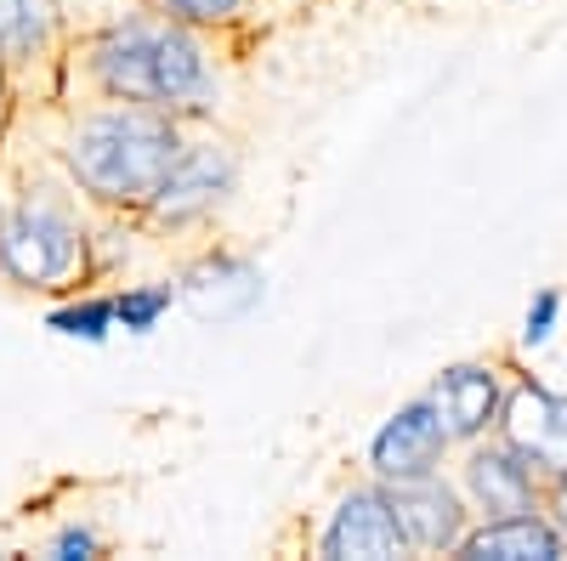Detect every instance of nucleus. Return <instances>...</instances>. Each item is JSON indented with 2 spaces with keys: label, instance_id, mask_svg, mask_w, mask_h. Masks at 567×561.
Wrapping results in <instances>:
<instances>
[{
  "label": "nucleus",
  "instance_id": "obj_1",
  "mask_svg": "<svg viewBox=\"0 0 567 561\" xmlns=\"http://www.w3.org/2000/svg\"><path fill=\"white\" fill-rule=\"evenodd\" d=\"M91 80L120 103H148L165 114H199L216 97L205 40L171 12H142L103 29L91 45Z\"/></svg>",
  "mask_w": 567,
  "mask_h": 561
},
{
  "label": "nucleus",
  "instance_id": "obj_2",
  "mask_svg": "<svg viewBox=\"0 0 567 561\" xmlns=\"http://www.w3.org/2000/svg\"><path fill=\"white\" fill-rule=\"evenodd\" d=\"M182 154V131L165 108L148 103H109L97 114H85L69 136V170L91 199L103 205H148L159 194L165 170Z\"/></svg>",
  "mask_w": 567,
  "mask_h": 561
},
{
  "label": "nucleus",
  "instance_id": "obj_3",
  "mask_svg": "<svg viewBox=\"0 0 567 561\" xmlns=\"http://www.w3.org/2000/svg\"><path fill=\"white\" fill-rule=\"evenodd\" d=\"M80 256H85L80 216L52 187H29L23 205L7 210V221H0V272L12 284H29V290L63 284V278L80 272Z\"/></svg>",
  "mask_w": 567,
  "mask_h": 561
},
{
  "label": "nucleus",
  "instance_id": "obj_4",
  "mask_svg": "<svg viewBox=\"0 0 567 561\" xmlns=\"http://www.w3.org/2000/svg\"><path fill=\"white\" fill-rule=\"evenodd\" d=\"M449 448H454V437L443 426V414L432 408V397H414L374 432L369 465L381 482H409V477H432Z\"/></svg>",
  "mask_w": 567,
  "mask_h": 561
},
{
  "label": "nucleus",
  "instance_id": "obj_5",
  "mask_svg": "<svg viewBox=\"0 0 567 561\" xmlns=\"http://www.w3.org/2000/svg\"><path fill=\"white\" fill-rule=\"evenodd\" d=\"M386 505L398 517V533L414 555H437L465 539V494L449 488L437 471L432 477H409V482H381Z\"/></svg>",
  "mask_w": 567,
  "mask_h": 561
},
{
  "label": "nucleus",
  "instance_id": "obj_6",
  "mask_svg": "<svg viewBox=\"0 0 567 561\" xmlns=\"http://www.w3.org/2000/svg\"><path fill=\"white\" fill-rule=\"evenodd\" d=\"M499 437L550 482L556 471H567V397H556L534 381L511 386L505 408H499Z\"/></svg>",
  "mask_w": 567,
  "mask_h": 561
},
{
  "label": "nucleus",
  "instance_id": "obj_7",
  "mask_svg": "<svg viewBox=\"0 0 567 561\" xmlns=\"http://www.w3.org/2000/svg\"><path fill=\"white\" fill-rule=\"evenodd\" d=\"M539 488H545V477L505 437L499 443H483L477 437V448H471V459H465V505L477 510V517H516V510H539Z\"/></svg>",
  "mask_w": 567,
  "mask_h": 561
},
{
  "label": "nucleus",
  "instance_id": "obj_8",
  "mask_svg": "<svg viewBox=\"0 0 567 561\" xmlns=\"http://www.w3.org/2000/svg\"><path fill=\"white\" fill-rule=\"evenodd\" d=\"M233 176H239V170H233L227 148H216V143H194V148H187L182 143V154L165 170V181H159V194L148 199V210L159 221H194V216L216 210L233 194Z\"/></svg>",
  "mask_w": 567,
  "mask_h": 561
},
{
  "label": "nucleus",
  "instance_id": "obj_9",
  "mask_svg": "<svg viewBox=\"0 0 567 561\" xmlns=\"http://www.w3.org/2000/svg\"><path fill=\"white\" fill-rule=\"evenodd\" d=\"M329 561H392V555H409L403 533H398V517L386 505V488H352L336 510V522L323 528V544H318Z\"/></svg>",
  "mask_w": 567,
  "mask_h": 561
},
{
  "label": "nucleus",
  "instance_id": "obj_10",
  "mask_svg": "<svg viewBox=\"0 0 567 561\" xmlns=\"http://www.w3.org/2000/svg\"><path fill=\"white\" fill-rule=\"evenodd\" d=\"M432 408L443 414V426L454 443H477L499 426V408H505V381L494 363H454L437 374V386L425 392Z\"/></svg>",
  "mask_w": 567,
  "mask_h": 561
},
{
  "label": "nucleus",
  "instance_id": "obj_11",
  "mask_svg": "<svg viewBox=\"0 0 567 561\" xmlns=\"http://www.w3.org/2000/svg\"><path fill=\"white\" fill-rule=\"evenodd\" d=\"M454 550L465 561H556L567 555V539L539 510H516V517H483V528H465Z\"/></svg>",
  "mask_w": 567,
  "mask_h": 561
},
{
  "label": "nucleus",
  "instance_id": "obj_12",
  "mask_svg": "<svg viewBox=\"0 0 567 561\" xmlns=\"http://www.w3.org/2000/svg\"><path fill=\"white\" fill-rule=\"evenodd\" d=\"M58 34V0H0V63L45 52Z\"/></svg>",
  "mask_w": 567,
  "mask_h": 561
},
{
  "label": "nucleus",
  "instance_id": "obj_13",
  "mask_svg": "<svg viewBox=\"0 0 567 561\" xmlns=\"http://www.w3.org/2000/svg\"><path fill=\"white\" fill-rule=\"evenodd\" d=\"M58 335H69V341H109V330H114V301H80V307H58L52 318Z\"/></svg>",
  "mask_w": 567,
  "mask_h": 561
},
{
  "label": "nucleus",
  "instance_id": "obj_14",
  "mask_svg": "<svg viewBox=\"0 0 567 561\" xmlns=\"http://www.w3.org/2000/svg\"><path fill=\"white\" fill-rule=\"evenodd\" d=\"M165 312H171V290H165V284H154V290H125V295L114 301V323H120V330H131V335H148Z\"/></svg>",
  "mask_w": 567,
  "mask_h": 561
},
{
  "label": "nucleus",
  "instance_id": "obj_15",
  "mask_svg": "<svg viewBox=\"0 0 567 561\" xmlns=\"http://www.w3.org/2000/svg\"><path fill=\"white\" fill-rule=\"evenodd\" d=\"M154 7L182 18V23H194V29H210V23H233V18H239L245 0H154Z\"/></svg>",
  "mask_w": 567,
  "mask_h": 561
},
{
  "label": "nucleus",
  "instance_id": "obj_16",
  "mask_svg": "<svg viewBox=\"0 0 567 561\" xmlns=\"http://www.w3.org/2000/svg\"><path fill=\"white\" fill-rule=\"evenodd\" d=\"M556 290H545V295H534V307H528V330H523V341L528 346H545L550 341V330H556Z\"/></svg>",
  "mask_w": 567,
  "mask_h": 561
},
{
  "label": "nucleus",
  "instance_id": "obj_17",
  "mask_svg": "<svg viewBox=\"0 0 567 561\" xmlns=\"http://www.w3.org/2000/svg\"><path fill=\"white\" fill-rule=\"evenodd\" d=\"M52 555L58 561H85V555H97V533H85V528H69L52 539Z\"/></svg>",
  "mask_w": 567,
  "mask_h": 561
},
{
  "label": "nucleus",
  "instance_id": "obj_18",
  "mask_svg": "<svg viewBox=\"0 0 567 561\" xmlns=\"http://www.w3.org/2000/svg\"><path fill=\"white\" fill-rule=\"evenodd\" d=\"M550 522L561 528V539H567V471H556L550 477Z\"/></svg>",
  "mask_w": 567,
  "mask_h": 561
},
{
  "label": "nucleus",
  "instance_id": "obj_19",
  "mask_svg": "<svg viewBox=\"0 0 567 561\" xmlns=\"http://www.w3.org/2000/svg\"><path fill=\"white\" fill-rule=\"evenodd\" d=\"M0 108H7V74H0Z\"/></svg>",
  "mask_w": 567,
  "mask_h": 561
},
{
  "label": "nucleus",
  "instance_id": "obj_20",
  "mask_svg": "<svg viewBox=\"0 0 567 561\" xmlns=\"http://www.w3.org/2000/svg\"><path fill=\"white\" fill-rule=\"evenodd\" d=\"M0 221H7V205H0Z\"/></svg>",
  "mask_w": 567,
  "mask_h": 561
}]
</instances>
